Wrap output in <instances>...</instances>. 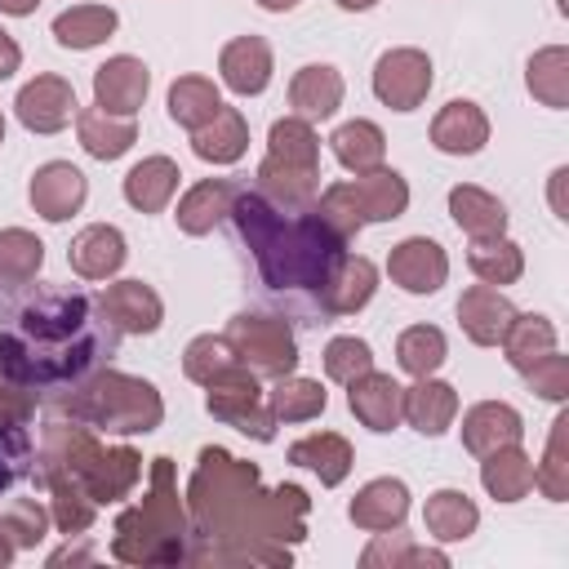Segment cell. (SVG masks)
I'll use <instances>...</instances> for the list:
<instances>
[{
  "mask_svg": "<svg viewBox=\"0 0 569 569\" xmlns=\"http://www.w3.org/2000/svg\"><path fill=\"white\" fill-rule=\"evenodd\" d=\"M27 471H36V449L27 440V427H0V493Z\"/></svg>",
  "mask_w": 569,
  "mask_h": 569,
  "instance_id": "obj_52",
  "label": "cell"
},
{
  "mask_svg": "<svg viewBox=\"0 0 569 569\" xmlns=\"http://www.w3.org/2000/svg\"><path fill=\"white\" fill-rule=\"evenodd\" d=\"M204 409L218 418V422H227V427H236L240 436H253V440H276V413H271V405H267V391H262V382H258V373H249L244 365H236V369H227L222 378H213L209 387H204Z\"/></svg>",
  "mask_w": 569,
  "mask_h": 569,
  "instance_id": "obj_7",
  "label": "cell"
},
{
  "mask_svg": "<svg viewBox=\"0 0 569 569\" xmlns=\"http://www.w3.org/2000/svg\"><path fill=\"white\" fill-rule=\"evenodd\" d=\"M347 244L365 231V218H360V204H356V196H351V187L347 182H329L320 196H316V204H311Z\"/></svg>",
  "mask_w": 569,
  "mask_h": 569,
  "instance_id": "obj_51",
  "label": "cell"
},
{
  "mask_svg": "<svg viewBox=\"0 0 569 569\" xmlns=\"http://www.w3.org/2000/svg\"><path fill=\"white\" fill-rule=\"evenodd\" d=\"M511 316H516L511 298L502 289H493V284H471L458 298V325L476 347H498L507 325H511Z\"/></svg>",
  "mask_w": 569,
  "mask_h": 569,
  "instance_id": "obj_22",
  "label": "cell"
},
{
  "mask_svg": "<svg viewBox=\"0 0 569 569\" xmlns=\"http://www.w3.org/2000/svg\"><path fill=\"white\" fill-rule=\"evenodd\" d=\"M489 142V116L471 98H453L431 120V147L445 156H476Z\"/></svg>",
  "mask_w": 569,
  "mask_h": 569,
  "instance_id": "obj_21",
  "label": "cell"
},
{
  "mask_svg": "<svg viewBox=\"0 0 569 569\" xmlns=\"http://www.w3.org/2000/svg\"><path fill=\"white\" fill-rule=\"evenodd\" d=\"M525 84H529V93H533L542 107L565 111V107H569V49H565V44L538 49V53L529 58V67H525Z\"/></svg>",
  "mask_w": 569,
  "mask_h": 569,
  "instance_id": "obj_43",
  "label": "cell"
},
{
  "mask_svg": "<svg viewBox=\"0 0 569 569\" xmlns=\"http://www.w3.org/2000/svg\"><path fill=\"white\" fill-rule=\"evenodd\" d=\"M258 191L276 204V209H311L320 196V169H302V164H284L276 156H262L258 164Z\"/></svg>",
  "mask_w": 569,
  "mask_h": 569,
  "instance_id": "obj_26",
  "label": "cell"
},
{
  "mask_svg": "<svg viewBox=\"0 0 569 569\" xmlns=\"http://www.w3.org/2000/svg\"><path fill=\"white\" fill-rule=\"evenodd\" d=\"M191 547V516L187 498L178 493L173 458H151V485L147 493L116 516L111 529V556L120 565L156 569V565H187Z\"/></svg>",
  "mask_w": 569,
  "mask_h": 569,
  "instance_id": "obj_4",
  "label": "cell"
},
{
  "mask_svg": "<svg viewBox=\"0 0 569 569\" xmlns=\"http://www.w3.org/2000/svg\"><path fill=\"white\" fill-rule=\"evenodd\" d=\"M178 160L169 156H142L129 173H124V200L138 209V213H160L173 196H178Z\"/></svg>",
  "mask_w": 569,
  "mask_h": 569,
  "instance_id": "obj_30",
  "label": "cell"
},
{
  "mask_svg": "<svg viewBox=\"0 0 569 569\" xmlns=\"http://www.w3.org/2000/svg\"><path fill=\"white\" fill-rule=\"evenodd\" d=\"M191 538H267L298 547L307 538L311 498L302 485L262 489L258 462L227 453L222 445H204L196 453V471L182 489Z\"/></svg>",
  "mask_w": 569,
  "mask_h": 569,
  "instance_id": "obj_2",
  "label": "cell"
},
{
  "mask_svg": "<svg viewBox=\"0 0 569 569\" xmlns=\"http://www.w3.org/2000/svg\"><path fill=\"white\" fill-rule=\"evenodd\" d=\"M533 485L542 489V498L565 502L569 498V413H556L551 431H547V449L542 462L533 467Z\"/></svg>",
  "mask_w": 569,
  "mask_h": 569,
  "instance_id": "obj_47",
  "label": "cell"
},
{
  "mask_svg": "<svg viewBox=\"0 0 569 569\" xmlns=\"http://www.w3.org/2000/svg\"><path fill=\"white\" fill-rule=\"evenodd\" d=\"M449 360V342L436 325H409L400 338H396V365L409 373V378H427L436 373L440 365Z\"/></svg>",
  "mask_w": 569,
  "mask_h": 569,
  "instance_id": "obj_46",
  "label": "cell"
},
{
  "mask_svg": "<svg viewBox=\"0 0 569 569\" xmlns=\"http://www.w3.org/2000/svg\"><path fill=\"white\" fill-rule=\"evenodd\" d=\"M316 293H320L325 311H333V316H356V311H365L369 298L378 293V267H373L365 253H342Z\"/></svg>",
  "mask_w": 569,
  "mask_h": 569,
  "instance_id": "obj_17",
  "label": "cell"
},
{
  "mask_svg": "<svg viewBox=\"0 0 569 569\" xmlns=\"http://www.w3.org/2000/svg\"><path fill=\"white\" fill-rule=\"evenodd\" d=\"M124 258H129V240L111 222H93V227L76 231L67 244V262L80 280H111L124 267Z\"/></svg>",
  "mask_w": 569,
  "mask_h": 569,
  "instance_id": "obj_15",
  "label": "cell"
},
{
  "mask_svg": "<svg viewBox=\"0 0 569 569\" xmlns=\"http://www.w3.org/2000/svg\"><path fill=\"white\" fill-rule=\"evenodd\" d=\"M431 58L413 44H400V49H387L378 62H373V98L391 111H418L431 93Z\"/></svg>",
  "mask_w": 569,
  "mask_h": 569,
  "instance_id": "obj_8",
  "label": "cell"
},
{
  "mask_svg": "<svg viewBox=\"0 0 569 569\" xmlns=\"http://www.w3.org/2000/svg\"><path fill=\"white\" fill-rule=\"evenodd\" d=\"M338 4H342L347 13H365V9H373L378 0H338Z\"/></svg>",
  "mask_w": 569,
  "mask_h": 569,
  "instance_id": "obj_60",
  "label": "cell"
},
{
  "mask_svg": "<svg viewBox=\"0 0 569 569\" xmlns=\"http://www.w3.org/2000/svg\"><path fill=\"white\" fill-rule=\"evenodd\" d=\"M476 525H480V507L462 489H436V493H427L422 529L436 542H467L476 533Z\"/></svg>",
  "mask_w": 569,
  "mask_h": 569,
  "instance_id": "obj_33",
  "label": "cell"
},
{
  "mask_svg": "<svg viewBox=\"0 0 569 569\" xmlns=\"http://www.w3.org/2000/svg\"><path fill=\"white\" fill-rule=\"evenodd\" d=\"M191 151H196L204 164H236V160L249 151V120H244L236 107L222 102L218 116L191 133Z\"/></svg>",
  "mask_w": 569,
  "mask_h": 569,
  "instance_id": "obj_31",
  "label": "cell"
},
{
  "mask_svg": "<svg viewBox=\"0 0 569 569\" xmlns=\"http://www.w3.org/2000/svg\"><path fill=\"white\" fill-rule=\"evenodd\" d=\"M40 480H44V489H49V520L58 525V533H67V538H80V533L93 525V516H98V502L84 493V485H80L76 476H62V471H44Z\"/></svg>",
  "mask_w": 569,
  "mask_h": 569,
  "instance_id": "obj_39",
  "label": "cell"
},
{
  "mask_svg": "<svg viewBox=\"0 0 569 569\" xmlns=\"http://www.w3.org/2000/svg\"><path fill=\"white\" fill-rule=\"evenodd\" d=\"M44 267V240L27 227H4L0 231V293L27 289Z\"/></svg>",
  "mask_w": 569,
  "mask_h": 569,
  "instance_id": "obj_37",
  "label": "cell"
},
{
  "mask_svg": "<svg viewBox=\"0 0 569 569\" xmlns=\"http://www.w3.org/2000/svg\"><path fill=\"white\" fill-rule=\"evenodd\" d=\"M289 462L316 471L320 485L333 489V485H342L351 476L356 453H351V440L347 436H338V431H311V436H302V440L289 445Z\"/></svg>",
  "mask_w": 569,
  "mask_h": 569,
  "instance_id": "obj_27",
  "label": "cell"
},
{
  "mask_svg": "<svg viewBox=\"0 0 569 569\" xmlns=\"http://www.w3.org/2000/svg\"><path fill=\"white\" fill-rule=\"evenodd\" d=\"M320 360H325V373L347 387V382H356L360 373L373 369V347L365 338H356V333H338V338H329Z\"/></svg>",
  "mask_w": 569,
  "mask_h": 569,
  "instance_id": "obj_50",
  "label": "cell"
},
{
  "mask_svg": "<svg viewBox=\"0 0 569 569\" xmlns=\"http://www.w3.org/2000/svg\"><path fill=\"white\" fill-rule=\"evenodd\" d=\"M49 413L76 418L84 427H93L98 436H147L164 422V400L156 391V382L124 373V369H93L80 382L44 396Z\"/></svg>",
  "mask_w": 569,
  "mask_h": 569,
  "instance_id": "obj_5",
  "label": "cell"
},
{
  "mask_svg": "<svg viewBox=\"0 0 569 569\" xmlns=\"http://www.w3.org/2000/svg\"><path fill=\"white\" fill-rule=\"evenodd\" d=\"M347 516H351V525L365 529V533L400 529L405 516H409V485L396 480V476H378V480H369V485L356 489Z\"/></svg>",
  "mask_w": 569,
  "mask_h": 569,
  "instance_id": "obj_19",
  "label": "cell"
},
{
  "mask_svg": "<svg viewBox=\"0 0 569 569\" xmlns=\"http://www.w3.org/2000/svg\"><path fill=\"white\" fill-rule=\"evenodd\" d=\"M147 93H151V71H147V62L133 58V53H116V58H107V62L93 71V102H98L102 111H111V116H133V111H142Z\"/></svg>",
  "mask_w": 569,
  "mask_h": 569,
  "instance_id": "obj_12",
  "label": "cell"
},
{
  "mask_svg": "<svg viewBox=\"0 0 569 569\" xmlns=\"http://www.w3.org/2000/svg\"><path fill=\"white\" fill-rule=\"evenodd\" d=\"M347 187H351L365 222H391L409 209V182H405V173H396L387 164H378L369 173H356Z\"/></svg>",
  "mask_w": 569,
  "mask_h": 569,
  "instance_id": "obj_28",
  "label": "cell"
},
{
  "mask_svg": "<svg viewBox=\"0 0 569 569\" xmlns=\"http://www.w3.org/2000/svg\"><path fill=\"white\" fill-rule=\"evenodd\" d=\"M18 67H22V49H18V40L0 27V80H9Z\"/></svg>",
  "mask_w": 569,
  "mask_h": 569,
  "instance_id": "obj_55",
  "label": "cell"
},
{
  "mask_svg": "<svg viewBox=\"0 0 569 569\" xmlns=\"http://www.w3.org/2000/svg\"><path fill=\"white\" fill-rule=\"evenodd\" d=\"M13 111H18V120H22L27 133H62V129L76 120L80 107H76L71 80L44 71V76H36V80H27V84L18 89Z\"/></svg>",
  "mask_w": 569,
  "mask_h": 569,
  "instance_id": "obj_9",
  "label": "cell"
},
{
  "mask_svg": "<svg viewBox=\"0 0 569 569\" xmlns=\"http://www.w3.org/2000/svg\"><path fill=\"white\" fill-rule=\"evenodd\" d=\"M387 276H391V284H400L405 293L427 298V293H436V289L449 280V253H445L431 236H409V240L391 244V253H387Z\"/></svg>",
  "mask_w": 569,
  "mask_h": 569,
  "instance_id": "obj_11",
  "label": "cell"
},
{
  "mask_svg": "<svg viewBox=\"0 0 569 569\" xmlns=\"http://www.w3.org/2000/svg\"><path fill=\"white\" fill-rule=\"evenodd\" d=\"M258 4H262L267 13H289V9H298L302 0H258Z\"/></svg>",
  "mask_w": 569,
  "mask_h": 569,
  "instance_id": "obj_58",
  "label": "cell"
},
{
  "mask_svg": "<svg viewBox=\"0 0 569 569\" xmlns=\"http://www.w3.org/2000/svg\"><path fill=\"white\" fill-rule=\"evenodd\" d=\"M116 351V325L93 298L71 289H36L0 329V378L36 400L93 373Z\"/></svg>",
  "mask_w": 569,
  "mask_h": 569,
  "instance_id": "obj_1",
  "label": "cell"
},
{
  "mask_svg": "<svg viewBox=\"0 0 569 569\" xmlns=\"http://www.w3.org/2000/svg\"><path fill=\"white\" fill-rule=\"evenodd\" d=\"M418 436H445L458 418V391L449 382H440L436 373L413 378V387H405V413H400Z\"/></svg>",
  "mask_w": 569,
  "mask_h": 569,
  "instance_id": "obj_25",
  "label": "cell"
},
{
  "mask_svg": "<svg viewBox=\"0 0 569 569\" xmlns=\"http://www.w3.org/2000/svg\"><path fill=\"white\" fill-rule=\"evenodd\" d=\"M271 71H276V62H271V44L262 36H236L218 53V76L240 98H258L271 84Z\"/></svg>",
  "mask_w": 569,
  "mask_h": 569,
  "instance_id": "obj_16",
  "label": "cell"
},
{
  "mask_svg": "<svg viewBox=\"0 0 569 569\" xmlns=\"http://www.w3.org/2000/svg\"><path fill=\"white\" fill-rule=\"evenodd\" d=\"M13 556H18V547H13V542H9V533L0 529V569H4V565H9Z\"/></svg>",
  "mask_w": 569,
  "mask_h": 569,
  "instance_id": "obj_59",
  "label": "cell"
},
{
  "mask_svg": "<svg viewBox=\"0 0 569 569\" xmlns=\"http://www.w3.org/2000/svg\"><path fill=\"white\" fill-rule=\"evenodd\" d=\"M467 267L476 271L480 284L502 289V284H516V280L525 276V249H520L507 231H502V236H480V240H471V249H467Z\"/></svg>",
  "mask_w": 569,
  "mask_h": 569,
  "instance_id": "obj_38",
  "label": "cell"
},
{
  "mask_svg": "<svg viewBox=\"0 0 569 569\" xmlns=\"http://www.w3.org/2000/svg\"><path fill=\"white\" fill-rule=\"evenodd\" d=\"M329 147H333V160L347 173H369L387 160V133L373 120H342L329 133Z\"/></svg>",
  "mask_w": 569,
  "mask_h": 569,
  "instance_id": "obj_35",
  "label": "cell"
},
{
  "mask_svg": "<svg viewBox=\"0 0 569 569\" xmlns=\"http://www.w3.org/2000/svg\"><path fill=\"white\" fill-rule=\"evenodd\" d=\"M98 307H102V316L116 325V333H138V338H147V333H156V329L164 325V302H160V293H156L151 284H142V280H111V284L102 289Z\"/></svg>",
  "mask_w": 569,
  "mask_h": 569,
  "instance_id": "obj_13",
  "label": "cell"
},
{
  "mask_svg": "<svg viewBox=\"0 0 569 569\" xmlns=\"http://www.w3.org/2000/svg\"><path fill=\"white\" fill-rule=\"evenodd\" d=\"M120 27L111 4H71L53 18V40L62 49H98L102 40H111Z\"/></svg>",
  "mask_w": 569,
  "mask_h": 569,
  "instance_id": "obj_40",
  "label": "cell"
},
{
  "mask_svg": "<svg viewBox=\"0 0 569 569\" xmlns=\"http://www.w3.org/2000/svg\"><path fill=\"white\" fill-rule=\"evenodd\" d=\"M525 378H529V387H533L542 400H551V405H565V400H569V356L547 351L538 365L525 369Z\"/></svg>",
  "mask_w": 569,
  "mask_h": 569,
  "instance_id": "obj_53",
  "label": "cell"
},
{
  "mask_svg": "<svg viewBox=\"0 0 569 569\" xmlns=\"http://www.w3.org/2000/svg\"><path fill=\"white\" fill-rule=\"evenodd\" d=\"M480 485L493 502H520L533 489V458L520 445H502L480 458Z\"/></svg>",
  "mask_w": 569,
  "mask_h": 569,
  "instance_id": "obj_32",
  "label": "cell"
},
{
  "mask_svg": "<svg viewBox=\"0 0 569 569\" xmlns=\"http://www.w3.org/2000/svg\"><path fill=\"white\" fill-rule=\"evenodd\" d=\"M0 142H4V111H0Z\"/></svg>",
  "mask_w": 569,
  "mask_h": 569,
  "instance_id": "obj_61",
  "label": "cell"
},
{
  "mask_svg": "<svg viewBox=\"0 0 569 569\" xmlns=\"http://www.w3.org/2000/svg\"><path fill=\"white\" fill-rule=\"evenodd\" d=\"M236 347L227 342V333H196L182 351V373L200 387H209L213 378H222L227 369H236Z\"/></svg>",
  "mask_w": 569,
  "mask_h": 569,
  "instance_id": "obj_48",
  "label": "cell"
},
{
  "mask_svg": "<svg viewBox=\"0 0 569 569\" xmlns=\"http://www.w3.org/2000/svg\"><path fill=\"white\" fill-rule=\"evenodd\" d=\"M218 107H222V93H218V84L209 76H178L169 84V120L191 129V133L200 124H209L218 116Z\"/></svg>",
  "mask_w": 569,
  "mask_h": 569,
  "instance_id": "obj_44",
  "label": "cell"
},
{
  "mask_svg": "<svg viewBox=\"0 0 569 569\" xmlns=\"http://www.w3.org/2000/svg\"><path fill=\"white\" fill-rule=\"evenodd\" d=\"M520 436H525V418L507 400H480L462 413V449L476 458H485L502 445H520Z\"/></svg>",
  "mask_w": 569,
  "mask_h": 569,
  "instance_id": "obj_18",
  "label": "cell"
},
{
  "mask_svg": "<svg viewBox=\"0 0 569 569\" xmlns=\"http://www.w3.org/2000/svg\"><path fill=\"white\" fill-rule=\"evenodd\" d=\"M67 560H71V565H89V560H93V551H89V547H71V542H67V547H58V551L49 556V565H67Z\"/></svg>",
  "mask_w": 569,
  "mask_h": 569,
  "instance_id": "obj_56",
  "label": "cell"
},
{
  "mask_svg": "<svg viewBox=\"0 0 569 569\" xmlns=\"http://www.w3.org/2000/svg\"><path fill=\"white\" fill-rule=\"evenodd\" d=\"M76 138L93 160H120L138 142V124H133V116H111L93 102V107L76 111Z\"/></svg>",
  "mask_w": 569,
  "mask_h": 569,
  "instance_id": "obj_29",
  "label": "cell"
},
{
  "mask_svg": "<svg viewBox=\"0 0 569 569\" xmlns=\"http://www.w3.org/2000/svg\"><path fill=\"white\" fill-rule=\"evenodd\" d=\"M267 405H271L276 422H311V418H320V413H325V405H329V391L320 387V378L284 373V378H271Z\"/></svg>",
  "mask_w": 569,
  "mask_h": 569,
  "instance_id": "obj_41",
  "label": "cell"
},
{
  "mask_svg": "<svg viewBox=\"0 0 569 569\" xmlns=\"http://www.w3.org/2000/svg\"><path fill=\"white\" fill-rule=\"evenodd\" d=\"M36 9H40V0H0V13H9V18H27Z\"/></svg>",
  "mask_w": 569,
  "mask_h": 569,
  "instance_id": "obj_57",
  "label": "cell"
},
{
  "mask_svg": "<svg viewBox=\"0 0 569 569\" xmlns=\"http://www.w3.org/2000/svg\"><path fill=\"white\" fill-rule=\"evenodd\" d=\"M267 156L284 160V164H302V169H320V133L311 129V120L302 116H284L267 129Z\"/></svg>",
  "mask_w": 569,
  "mask_h": 569,
  "instance_id": "obj_45",
  "label": "cell"
},
{
  "mask_svg": "<svg viewBox=\"0 0 569 569\" xmlns=\"http://www.w3.org/2000/svg\"><path fill=\"white\" fill-rule=\"evenodd\" d=\"M236 182L231 178H204L196 187H187L178 196V209H173V222L182 236H209L222 218H231V204H236Z\"/></svg>",
  "mask_w": 569,
  "mask_h": 569,
  "instance_id": "obj_23",
  "label": "cell"
},
{
  "mask_svg": "<svg viewBox=\"0 0 569 569\" xmlns=\"http://www.w3.org/2000/svg\"><path fill=\"white\" fill-rule=\"evenodd\" d=\"M138 480H142V453L133 445H102V453L89 462L80 485L98 507H107V502L129 498L138 489Z\"/></svg>",
  "mask_w": 569,
  "mask_h": 569,
  "instance_id": "obj_20",
  "label": "cell"
},
{
  "mask_svg": "<svg viewBox=\"0 0 569 569\" xmlns=\"http://www.w3.org/2000/svg\"><path fill=\"white\" fill-rule=\"evenodd\" d=\"M360 565H365V569H413V565H436V569H445L449 556H445L440 547L413 542V538L400 533V529H387V533H373V542L360 551Z\"/></svg>",
  "mask_w": 569,
  "mask_h": 569,
  "instance_id": "obj_42",
  "label": "cell"
},
{
  "mask_svg": "<svg viewBox=\"0 0 569 569\" xmlns=\"http://www.w3.org/2000/svg\"><path fill=\"white\" fill-rule=\"evenodd\" d=\"M342 93H347V80L329 62H307L289 80V107L302 120H329L342 107Z\"/></svg>",
  "mask_w": 569,
  "mask_h": 569,
  "instance_id": "obj_24",
  "label": "cell"
},
{
  "mask_svg": "<svg viewBox=\"0 0 569 569\" xmlns=\"http://www.w3.org/2000/svg\"><path fill=\"white\" fill-rule=\"evenodd\" d=\"M0 529L9 533V542L18 551H31L44 542L49 533V507H40L36 498H13L4 511H0Z\"/></svg>",
  "mask_w": 569,
  "mask_h": 569,
  "instance_id": "obj_49",
  "label": "cell"
},
{
  "mask_svg": "<svg viewBox=\"0 0 569 569\" xmlns=\"http://www.w3.org/2000/svg\"><path fill=\"white\" fill-rule=\"evenodd\" d=\"M565 182H569V169L560 164V169H551V187H547V196H551V213L565 222L569 218V200H565Z\"/></svg>",
  "mask_w": 569,
  "mask_h": 569,
  "instance_id": "obj_54",
  "label": "cell"
},
{
  "mask_svg": "<svg viewBox=\"0 0 569 569\" xmlns=\"http://www.w3.org/2000/svg\"><path fill=\"white\" fill-rule=\"evenodd\" d=\"M27 200H31V209H36L44 222H67L71 213L84 209V200H89V178H84L71 160H49V164H40V169L31 173Z\"/></svg>",
  "mask_w": 569,
  "mask_h": 569,
  "instance_id": "obj_10",
  "label": "cell"
},
{
  "mask_svg": "<svg viewBox=\"0 0 569 569\" xmlns=\"http://www.w3.org/2000/svg\"><path fill=\"white\" fill-rule=\"evenodd\" d=\"M556 342H560V338H556V325H551L547 316H538V311H516L498 347H502L507 365H511L516 373H525V369L538 365L547 351H556Z\"/></svg>",
  "mask_w": 569,
  "mask_h": 569,
  "instance_id": "obj_36",
  "label": "cell"
},
{
  "mask_svg": "<svg viewBox=\"0 0 569 569\" xmlns=\"http://www.w3.org/2000/svg\"><path fill=\"white\" fill-rule=\"evenodd\" d=\"M231 222L253 249V262L271 289H320L333 262L347 253V240L316 209H276L262 191H236Z\"/></svg>",
  "mask_w": 569,
  "mask_h": 569,
  "instance_id": "obj_3",
  "label": "cell"
},
{
  "mask_svg": "<svg viewBox=\"0 0 569 569\" xmlns=\"http://www.w3.org/2000/svg\"><path fill=\"white\" fill-rule=\"evenodd\" d=\"M227 342L236 347V360L258 378H284L298 369V338L280 316L240 311L227 325Z\"/></svg>",
  "mask_w": 569,
  "mask_h": 569,
  "instance_id": "obj_6",
  "label": "cell"
},
{
  "mask_svg": "<svg viewBox=\"0 0 569 569\" xmlns=\"http://www.w3.org/2000/svg\"><path fill=\"white\" fill-rule=\"evenodd\" d=\"M449 218H453L471 240H480V236H502V231H507V204H502L493 191L476 187V182H458V187L449 191Z\"/></svg>",
  "mask_w": 569,
  "mask_h": 569,
  "instance_id": "obj_34",
  "label": "cell"
},
{
  "mask_svg": "<svg viewBox=\"0 0 569 569\" xmlns=\"http://www.w3.org/2000/svg\"><path fill=\"white\" fill-rule=\"evenodd\" d=\"M347 409L356 413L360 427L387 436L400 427V413H405V387L391 378V373H360L356 382H347Z\"/></svg>",
  "mask_w": 569,
  "mask_h": 569,
  "instance_id": "obj_14",
  "label": "cell"
}]
</instances>
